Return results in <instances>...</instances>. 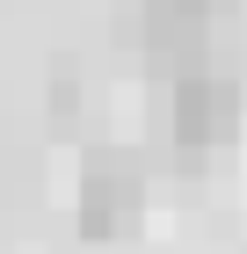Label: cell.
Instances as JSON below:
<instances>
[{"mask_svg": "<svg viewBox=\"0 0 247 254\" xmlns=\"http://www.w3.org/2000/svg\"><path fill=\"white\" fill-rule=\"evenodd\" d=\"M233 131H240V95H233V80L189 73L174 87V138H182V145H226Z\"/></svg>", "mask_w": 247, "mask_h": 254, "instance_id": "7a4b0ae2", "label": "cell"}, {"mask_svg": "<svg viewBox=\"0 0 247 254\" xmlns=\"http://www.w3.org/2000/svg\"><path fill=\"white\" fill-rule=\"evenodd\" d=\"M138 218H146V182H138V167L116 160V153L87 160V182H80V233L87 240H124Z\"/></svg>", "mask_w": 247, "mask_h": 254, "instance_id": "6da1fadb", "label": "cell"}]
</instances>
